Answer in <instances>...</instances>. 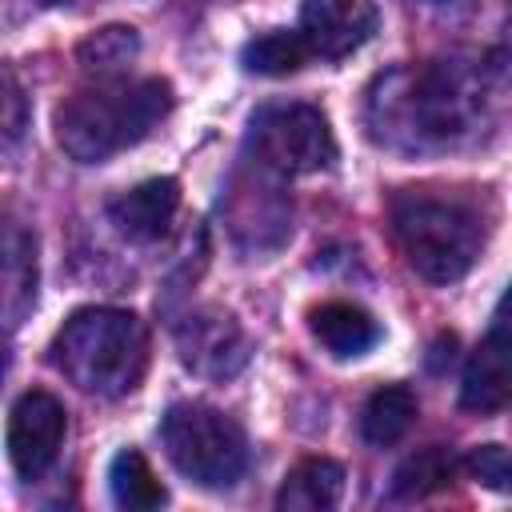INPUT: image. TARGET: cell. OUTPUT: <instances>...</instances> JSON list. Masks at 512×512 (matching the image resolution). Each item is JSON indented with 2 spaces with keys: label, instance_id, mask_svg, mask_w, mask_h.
<instances>
[{
  "label": "cell",
  "instance_id": "obj_3",
  "mask_svg": "<svg viewBox=\"0 0 512 512\" xmlns=\"http://www.w3.org/2000/svg\"><path fill=\"white\" fill-rule=\"evenodd\" d=\"M52 364L80 392L116 400L148 368V332L124 308H80L52 340Z\"/></svg>",
  "mask_w": 512,
  "mask_h": 512
},
{
  "label": "cell",
  "instance_id": "obj_15",
  "mask_svg": "<svg viewBox=\"0 0 512 512\" xmlns=\"http://www.w3.org/2000/svg\"><path fill=\"white\" fill-rule=\"evenodd\" d=\"M412 424H416V396H412V388H404V384H384V388H376V392L368 396L364 412H360V432H364V440L376 444V448H388V444L404 440Z\"/></svg>",
  "mask_w": 512,
  "mask_h": 512
},
{
  "label": "cell",
  "instance_id": "obj_20",
  "mask_svg": "<svg viewBox=\"0 0 512 512\" xmlns=\"http://www.w3.org/2000/svg\"><path fill=\"white\" fill-rule=\"evenodd\" d=\"M460 468H464L476 484L512 496V448H504V444H480V448H472V452L460 460Z\"/></svg>",
  "mask_w": 512,
  "mask_h": 512
},
{
  "label": "cell",
  "instance_id": "obj_22",
  "mask_svg": "<svg viewBox=\"0 0 512 512\" xmlns=\"http://www.w3.org/2000/svg\"><path fill=\"white\" fill-rule=\"evenodd\" d=\"M496 312H500V320H512V288L504 292V300H500V308H496Z\"/></svg>",
  "mask_w": 512,
  "mask_h": 512
},
{
  "label": "cell",
  "instance_id": "obj_1",
  "mask_svg": "<svg viewBox=\"0 0 512 512\" xmlns=\"http://www.w3.org/2000/svg\"><path fill=\"white\" fill-rule=\"evenodd\" d=\"M484 112V84L460 64L392 68L364 100L368 136L396 152H428L464 140Z\"/></svg>",
  "mask_w": 512,
  "mask_h": 512
},
{
  "label": "cell",
  "instance_id": "obj_11",
  "mask_svg": "<svg viewBox=\"0 0 512 512\" xmlns=\"http://www.w3.org/2000/svg\"><path fill=\"white\" fill-rule=\"evenodd\" d=\"M176 208H180V184L172 176H152L128 192H120L112 204H108V216L112 224L128 236V240H140V244H152L160 240L172 220H176Z\"/></svg>",
  "mask_w": 512,
  "mask_h": 512
},
{
  "label": "cell",
  "instance_id": "obj_5",
  "mask_svg": "<svg viewBox=\"0 0 512 512\" xmlns=\"http://www.w3.org/2000/svg\"><path fill=\"white\" fill-rule=\"evenodd\" d=\"M160 444L176 472L200 488H232L248 468L244 428L212 404H172L160 420Z\"/></svg>",
  "mask_w": 512,
  "mask_h": 512
},
{
  "label": "cell",
  "instance_id": "obj_19",
  "mask_svg": "<svg viewBox=\"0 0 512 512\" xmlns=\"http://www.w3.org/2000/svg\"><path fill=\"white\" fill-rule=\"evenodd\" d=\"M136 48H140L136 32H132V28H124V24H112V28L92 32V36L76 48V60H80V68H84V72L112 76V72H120V68L136 56Z\"/></svg>",
  "mask_w": 512,
  "mask_h": 512
},
{
  "label": "cell",
  "instance_id": "obj_14",
  "mask_svg": "<svg viewBox=\"0 0 512 512\" xmlns=\"http://www.w3.org/2000/svg\"><path fill=\"white\" fill-rule=\"evenodd\" d=\"M36 300V240L20 228H4V320L8 328L20 324V316Z\"/></svg>",
  "mask_w": 512,
  "mask_h": 512
},
{
  "label": "cell",
  "instance_id": "obj_16",
  "mask_svg": "<svg viewBox=\"0 0 512 512\" xmlns=\"http://www.w3.org/2000/svg\"><path fill=\"white\" fill-rule=\"evenodd\" d=\"M108 488H112V500L120 508H132V512H148V508L164 504V484L156 480L152 464L136 448H124V452L112 456Z\"/></svg>",
  "mask_w": 512,
  "mask_h": 512
},
{
  "label": "cell",
  "instance_id": "obj_2",
  "mask_svg": "<svg viewBox=\"0 0 512 512\" xmlns=\"http://www.w3.org/2000/svg\"><path fill=\"white\" fill-rule=\"evenodd\" d=\"M168 108L172 88L160 76L100 80L56 108V144L80 164H100L140 144L168 116Z\"/></svg>",
  "mask_w": 512,
  "mask_h": 512
},
{
  "label": "cell",
  "instance_id": "obj_12",
  "mask_svg": "<svg viewBox=\"0 0 512 512\" xmlns=\"http://www.w3.org/2000/svg\"><path fill=\"white\" fill-rule=\"evenodd\" d=\"M308 328L312 336L340 360L348 356H364L376 340H380V324L360 308V304H348V300H328L320 308L308 312Z\"/></svg>",
  "mask_w": 512,
  "mask_h": 512
},
{
  "label": "cell",
  "instance_id": "obj_17",
  "mask_svg": "<svg viewBox=\"0 0 512 512\" xmlns=\"http://www.w3.org/2000/svg\"><path fill=\"white\" fill-rule=\"evenodd\" d=\"M456 476V456L444 448V444H428L420 452H412L396 476H392V492L400 500H420V496H432L440 488H448Z\"/></svg>",
  "mask_w": 512,
  "mask_h": 512
},
{
  "label": "cell",
  "instance_id": "obj_9",
  "mask_svg": "<svg viewBox=\"0 0 512 512\" xmlns=\"http://www.w3.org/2000/svg\"><path fill=\"white\" fill-rule=\"evenodd\" d=\"M372 32H376L372 0H304L300 8V36L308 40L312 56L340 60L356 52Z\"/></svg>",
  "mask_w": 512,
  "mask_h": 512
},
{
  "label": "cell",
  "instance_id": "obj_21",
  "mask_svg": "<svg viewBox=\"0 0 512 512\" xmlns=\"http://www.w3.org/2000/svg\"><path fill=\"white\" fill-rule=\"evenodd\" d=\"M24 132V96H20V84L12 72H4V136L8 144Z\"/></svg>",
  "mask_w": 512,
  "mask_h": 512
},
{
  "label": "cell",
  "instance_id": "obj_18",
  "mask_svg": "<svg viewBox=\"0 0 512 512\" xmlns=\"http://www.w3.org/2000/svg\"><path fill=\"white\" fill-rule=\"evenodd\" d=\"M308 56H312V48H308V40L300 32L272 28V32H260L256 40H248L240 60L256 76H292V72L304 68Z\"/></svg>",
  "mask_w": 512,
  "mask_h": 512
},
{
  "label": "cell",
  "instance_id": "obj_7",
  "mask_svg": "<svg viewBox=\"0 0 512 512\" xmlns=\"http://www.w3.org/2000/svg\"><path fill=\"white\" fill-rule=\"evenodd\" d=\"M68 432V412L52 392H24L8 412V460L16 476L36 480L60 452Z\"/></svg>",
  "mask_w": 512,
  "mask_h": 512
},
{
  "label": "cell",
  "instance_id": "obj_4",
  "mask_svg": "<svg viewBox=\"0 0 512 512\" xmlns=\"http://www.w3.org/2000/svg\"><path fill=\"white\" fill-rule=\"evenodd\" d=\"M392 232L408 268L432 284H452L468 276L484 248L480 212L456 196H436L428 188H404L392 196Z\"/></svg>",
  "mask_w": 512,
  "mask_h": 512
},
{
  "label": "cell",
  "instance_id": "obj_13",
  "mask_svg": "<svg viewBox=\"0 0 512 512\" xmlns=\"http://www.w3.org/2000/svg\"><path fill=\"white\" fill-rule=\"evenodd\" d=\"M340 492H344V468L328 456H308L284 476V484L276 492V508H284V512H328V508H336Z\"/></svg>",
  "mask_w": 512,
  "mask_h": 512
},
{
  "label": "cell",
  "instance_id": "obj_23",
  "mask_svg": "<svg viewBox=\"0 0 512 512\" xmlns=\"http://www.w3.org/2000/svg\"><path fill=\"white\" fill-rule=\"evenodd\" d=\"M40 4H64V0H40Z\"/></svg>",
  "mask_w": 512,
  "mask_h": 512
},
{
  "label": "cell",
  "instance_id": "obj_10",
  "mask_svg": "<svg viewBox=\"0 0 512 512\" xmlns=\"http://www.w3.org/2000/svg\"><path fill=\"white\" fill-rule=\"evenodd\" d=\"M460 404L480 416L512 404V328H496L476 344L464 364Z\"/></svg>",
  "mask_w": 512,
  "mask_h": 512
},
{
  "label": "cell",
  "instance_id": "obj_6",
  "mask_svg": "<svg viewBox=\"0 0 512 512\" xmlns=\"http://www.w3.org/2000/svg\"><path fill=\"white\" fill-rule=\"evenodd\" d=\"M252 164L284 176L320 172L336 160V140L320 108L312 104H264L248 120Z\"/></svg>",
  "mask_w": 512,
  "mask_h": 512
},
{
  "label": "cell",
  "instance_id": "obj_8",
  "mask_svg": "<svg viewBox=\"0 0 512 512\" xmlns=\"http://www.w3.org/2000/svg\"><path fill=\"white\" fill-rule=\"evenodd\" d=\"M176 352L184 360V368L224 380L236 376L248 364V336L240 332V324L220 312V308H196L176 324Z\"/></svg>",
  "mask_w": 512,
  "mask_h": 512
}]
</instances>
